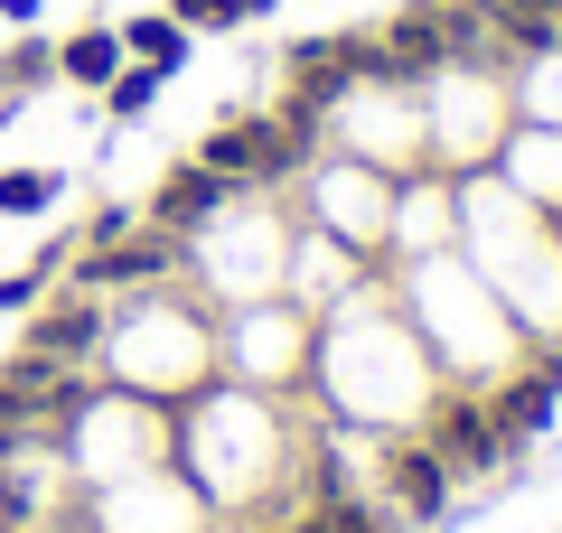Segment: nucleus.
Segmentation results:
<instances>
[{"label": "nucleus", "mask_w": 562, "mask_h": 533, "mask_svg": "<svg viewBox=\"0 0 562 533\" xmlns=\"http://www.w3.org/2000/svg\"><path fill=\"white\" fill-rule=\"evenodd\" d=\"M310 375L328 384V412L366 421V431H403V421L431 412L441 394V365L403 318H375V309H319V337H310Z\"/></svg>", "instance_id": "obj_1"}, {"label": "nucleus", "mask_w": 562, "mask_h": 533, "mask_svg": "<svg viewBox=\"0 0 562 533\" xmlns=\"http://www.w3.org/2000/svg\"><path fill=\"white\" fill-rule=\"evenodd\" d=\"M103 384H132V402H169V412H188L216 384V318L198 309L188 281L132 291L113 309V328H103Z\"/></svg>", "instance_id": "obj_2"}, {"label": "nucleus", "mask_w": 562, "mask_h": 533, "mask_svg": "<svg viewBox=\"0 0 562 533\" xmlns=\"http://www.w3.org/2000/svg\"><path fill=\"white\" fill-rule=\"evenodd\" d=\"M301 197H310V216H319V235H357V243H375V235H394V197H403V178L384 169V159H357V150H319L301 169Z\"/></svg>", "instance_id": "obj_3"}, {"label": "nucleus", "mask_w": 562, "mask_h": 533, "mask_svg": "<svg viewBox=\"0 0 562 533\" xmlns=\"http://www.w3.org/2000/svg\"><path fill=\"white\" fill-rule=\"evenodd\" d=\"M310 337H319V318H301L291 299H244V309H225L216 328V365H235L244 384H272V375H310Z\"/></svg>", "instance_id": "obj_4"}, {"label": "nucleus", "mask_w": 562, "mask_h": 533, "mask_svg": "<svg viewBox=\"0 0 562 533\" xmlns=\"http://www.w3.org/2000/svg\"><path fill=\"white\" fill-rule=\"evenodd\" d=\"M103 328H113V299L57 291L38 318H29L20 355H29V365H57V375H103Z\"/></svg>", "instance_id": "obj_5"}, {"label": "nucleus", "mask_w": 562, "mask_h": 533, "mask_svg": "<svg viewBox=\"0 0 562 533\" xmlns=\"http://www.w3.org/2000/svg\"><path fill=\"white\" fill-rule=\"evenodd\" d=\"M422 450L441 458L450 477L497 468L506 440H497V412H487V394H431V412H422Z\"/></svg>", "instance_id": "obj_6"}, {"label": "nucleus", "mask_w": 562, "mask_h": 533, "mask_svg": "<svg viewBox=\"0 0 562 533\" xmlns=\"http://www.w3.org/2000/svg\"><path fill=\"white\" fill-rule=\"evenodd\" d=\"M235 197H244V188H225L216 169H198V159L179 150V159L160 169V188H150V206H140V225H160V235H179V243H188L206 216H225Z\"/></svg>", "instance_id": "obj_7"}, {"label": "nucleus", "mask_w": 562, "mask_h": 533, "mask_svg": "<svg viewBox=\"0 0 562 533\" xmlns=\"http://www.w3.org/2000/svg\"><path fill=\"white\" fill-rule=\"evenodd\" d=\"M487 159H497V178L516 188L525 206L562 216V132H553V122H516V132H506Z\"/></svg>", "instance_id": "obj_8"}, {"label": "nucleus", "mask_w": 562, "mask_h": 533, "mask_svg": "<svg viewBox=\"0 0 562 533\" xmlns=\"http://www.w3.org/2000/svg\"><path fill=\"white\" fill-rule=\"evenodd\" d=\"M384 496H394V514L403 524H431V514L450 506V468L431 450H422V440H403L394 458H384Z\"/></svg>", "instance_id": "obj_9"}, {"label": "nucleus", "mask_w": 562, "mask_h": 533, "mask_svg": "<svg viewBox=\"0 0 562 533\" xmlns=\"http://www.w3.org/2000/svg\"><path fill=\"white\" fill-rule=\"evenodd\" d=\"M506 103H516V122H553V132H562V47L525 57L516 84H506Z\"/></svg>", "instance_id": "obj_10"}, {"label": "nucleus", "mask_w": 562, "mask_h": 533, "mask_svg": "<svg viewBox=\"0 0 562 533\" xmlns=\"http://www.w3.org/2000/svg\"><path fill=\"white\" fill-rule=\"evenodd\" d=\"M113 66H122V29H76V38L57 47V76L66 84H94V94L113 84Z\"/></svg>", "instance_id": "obj_11"}, {"label": "nucleus", "mask_w": 562, "mask_h": 533, "mask_svg": "<svg viewBox=\"0 0 562 533\" xmlns=\"http://www.w3.org/2000/svg\"><path fill=\"white\" fill-rule=\"evenodd\" d=\"M122 57H132V66H160V76H179V57H188V29L169 20V10H140V20L122 29Z\"/></svg>", "instance_id": "obj_12"}, {"label": "nucleus", "mask_w": 562, "mask_h": 533, "mask_svg": "<svg viewBox=\"0 0 562 533\" xmlns=\"http://www.w3.org/2000/svg\"><path fill=\"white\" fill-rule=\"evenodd\" d=\"M57 197H66V178H57V169H0V216H10V225L47 216Z\"/></svg>", "instance_id": "obj_13"}, {"label": "nucleus", "mask_w": 562, "mask_h": 533, "mask_svg": "<svg viewBox=\"0 0 562 533\" xmlns=\"http://www.w3.org/2000/svg\"><path fill=\"white\" fill-rule=\"evenodd\" d=\"M291 281H301V299H319L328 281H357V253H347L338 235H301V272Z\"/></svg>", "instance_id": "obj_14"}, {"label": "nucleus", "mask_w": 562, "mask_h": 533, "mask_svg": "<svg viewBox=\"0 0 562 533\" xmlns=\"http://www.w3.org/2000/svg\"><path fill=\"white\" fill-rule=\"evenodd\" d=\"M160 66H113V84H103V122H140L150 103H160Z\"/></svg>", "instance_id": "obj_15"}, {"label": "nucleus", "mask_w": 562, "mask_h": 533, "mask_svg": "<svg viewBox=\"0 0 562 533\" xmlns=\"http://www.w3.org/2000/svg\"><path fill=\"white\" fill-rule=\"evenodd\" d=\"M29 299H38V281H29V272H10V281H0V318H10V309H29Z\"/></svg>", "instance_id": "obj_16"}, {"label": "nucleus", "mask_w": 562, "mask_h": 533, "mask_svg": "<svg viewBox=\"0 0 562 533\" xmlns=\"http://www.w3.org/2000/svg\"><path fill=\"white\" fill-rule=\"evenodd\" d=\"M0 20H10V29H29V20H38V0H0Z\"/></svg>", "instance_id": "obj_17"}, {"label": "nucleus", "mask_w": 562, "mask_h": 533, "mask_svg": "<svg viewBox=\"0 0 562 533\" xmlns=\"http://www.w3.org/2000/svg\"><path fill=\"white\" fill-rule=\"evenodd\" d=\"M262 533H291V524H262Z\"/></svg>", "instance_id": "obj_18"}]
</instances>
